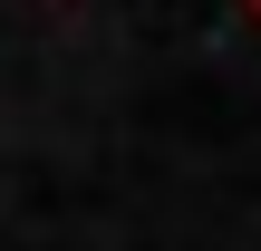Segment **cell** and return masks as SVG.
Here are the masks:
<instances>
[{
    "instance_id": "6da1fadb",
    "label": "cell",
    "mask_w": 261,
    "mask_h": 251,
    "mask_svg": "<svg viewBox=\"0 0 261 251\" xmlns=\"http://www.w3.org/2000/svg\"><path fill=\"white\" fill-rule=\"evenodd\" d=\"M232 10H252V19H261V0H232Z\"/></svg>"
}]
</instances>
